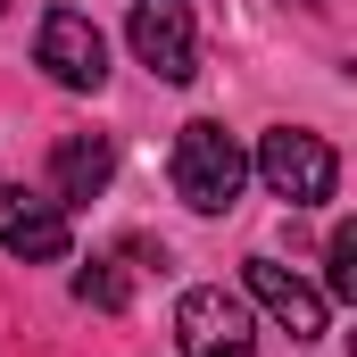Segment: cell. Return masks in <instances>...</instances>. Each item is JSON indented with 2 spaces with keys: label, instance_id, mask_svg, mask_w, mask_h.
<instances>
[{
  "label": "cell",
  "instance_id": "obj_3",
  "mask_svg": "<svg viewBox=\"0 0 357 357\" xmlns=\"http://www.w3.org/2000/svg\"><path fill=\"white\" fill-rule=\"evenodd\" d=\"M125 42H133V59H142L158 84H191V75H199V25H191V0H133Z\"/></svg>",
  "mask_w": 357,
  "mask_h": 357
},
{
  "label": "cell",
  "instance_id": "obj_8",
  "mask_svg": "<svg viewBox=\"0 0 357 357\" xmlns=\"http://www.w3.org/2000/svg\"><path fill=\"white\" fill-rule=\"evenodd\" d=\"M116 175V150H108V133H59V150H50V199L59 208H75V199H100Z\"/></svg>",
  "mask_w": 357,
  "mask_h": 357
},
{
  "label": "cell",
  "instance_id": "obj_7",
  "mask_svg": "<svg viewBox=\"0 0 357 357\" xmlns=\"http://www.w3.org/2000/svg\"><path fill=\"white\" fill-rule=\"evenodd\" d=\"M241 282H250V299L266 307V316L291 333V341H324V324H333L324 291H307V282L282 266V258H250V266H241Z\"/></svg>",
  "mask_w": 357,
  "mask_h": 357
},
{
  "label": "cell",
  "instance_id": "obj_2",
  "mask_svg": "<svg viewBox=\"0 0 357 357\" xmlns=\"http://www.w3.org/2000/svg\"><path fill=\"white\" fill-rule=\"evenodd\" d=\"M258 183H266L282 208H316V199H333L341 191V158H333V142L324 133H299V125H274L258 133Z\"/></svg>",
  "mask_w": 357,
  "mask_h": 357
},
{
  "label": "cell",
  "instance_id": "obj_10",
  "mask_svg": "<svg viewBox=\"0 0 357 357\" xmlns=\"http://www.w3.org/2000/svg\"><path fill=\"white\" fill-rule=\"evenodd\" d=\"M324 291L333 299H357V225H341L324 241Z\"/></svg>",
  "mask_w": 357,
  "mask_h": 357
},
{
  "label": "cell",
  "instance_id": "obj_6",
  "mask_svg": "<svg viewBox=\"0 0 357 357\" xmlns=\"http://www.w3.org/2000/svg\"><path fill=\"white\" fill-rule=\"evenodd\" d=\"M67 208L50 199V191H25V183H0V250L8 258H25V266H50V258H67Z\"/></svg>",
  "mask_w": 357,
  "mask_h": 357
},
{
  "label": "cell",
  "instance_id": "obj_1",
  "mask_svg": "<svg viewBox=\"0 0 357 357\" xmlns=\"http://www.w3.org/2000/svg\"><path fill=\"white\" fill-rule=\"evenodd\" d=\"M167 175H175V199L183 208H199V216H225L233 199H241V183H250V150L216 125V116H191L175 133V158H167Z\"/></svg>",
  "mask_w": 357,
  "mask_h": 357
},
{
  "label": "cell",
  "instance_id": "obj_9",
  "mask_svg": "<svg viewBox=\"0 0 357 357\" xmlns=\"http://www.w3.org/2000/svg\"><path fill=\"white\" fill-rule=\"evenodd\" d=\"M75 299H84V307H100V316H116V307L133 299V282H125V266H116V258H91V266H75Z\"/></svg>",
  "mask_w": 357,
  "mask_h": 357
},
{
  "label": "cell",
  "instance_id": "obj_5",
  "mask_svg": "<svg viewBox=\"0 0 357 357\" xmlns=\"http://www.w3.org/2000/svg\"><path fill=\"white\" fill-rule=\"evenodd\" d=\"M33 67L50 84H67V91H100L108 84V42H100V25L84 8H50L33 25Z\"/></svg>",
  "mask_w": 357,
  "mask_h": 357
},
{
  "label": "cell",
  "instance_id": "obj_4",
  "mask_svg": "<svg viewBox=\"0 0 357 357\" xmlns=\"http://www.w3.org/2000/svg\"><path fill=\"white\" fill-rule=\"evenodd\" d=\"M175 349H183V357H258L250 307H241L225 282L183 291V299H175Z\"/></svg>",
  "mask_w": 357,
  "mask_h": 357
}]
</instances>
